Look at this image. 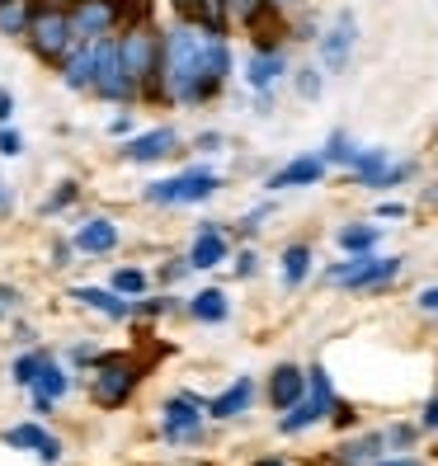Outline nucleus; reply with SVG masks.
<instances>
[{
	"instance_id": "nucleus-1",
	"label": "nucleus",
	"mask_w": 438,
	"mask_h": 466,
	"mask_svg": "<svg viewBox=\"0 0 438 466\" xmlns=\"http://www.w3.org/2000/svg\"><path fill=\"white\" fill-rule=\"evenodd\" d=\"M231 71V52L222 34H208L199 24L170 29L160 43V80H166V99L175 104H203L222 90Z\"/></svg>"
},
{
	"instance_id": "nucleus-2",
	"label": "nucleus",
	"mask_w": 438,
	"mask_h": 466,
	"mask_svg": "<svg viewBox=\"0 0 438 466\" xmlns=\"http://www.w3.org/2000/svg\"><path fill=\"white\" fill-rule=\"evenodd\" d=\"M90 86L104 95V99H114V104H127L137 95V80L123 71V57H118V43L114 38H95V80Z\"/></svg>"
},
{
	"instance_id": "nucleus-3",
	"label": "nucleus",
	"mask_w": 438,
	"mask_h": 466,
	"mask_svg": "<svg viewBox=\"0 0 438 466\" xmlns=\"http://www.w3.org/2000/svg\"><path fill=\"white\" fill-rule=\"evenodd\" d=\"M118 57H123V71L137 80V90H147V80L160 76V47L147 34V24H132V29L118 38Z\"/></svg>"
},
{
	"instance_id": "nucleus-4",
	"label": "nucleus",
	"mask_w": 438,
	"mask_h": 466,
	"mask_svg": "<svg viewBox=\"0 0 438 466\" xmlns=\"http://www.w3.org/2000/svg\"><path fill=\"white\" fill-rule=\"evenodd\" d=\"M335 410V396H331V377H325L321 368H311V377H307V396L297 400L292 410H283V433H302V429H311L316 420H325Z\"/></svg>"
},
{
	"instance_id": "nucleus-5",
	"label": "nucleus",
	"mask_w": 438,
	"mask_h": 466,
	"mask_svg": "<svg viewBox=\"0 0 438 466\" xmlns=\"http://www.w3.org/2000/svg\"><path fill=\"white\" fill-rule=\"evenodd\" d=\"M217 184H222V179H217L212 170H184L175 179L147 184V203H203V198L217 194Z\"/></svg>"
},
{
	"instance_id": "nucleus-6",
	"label": "nucleus",
	"mask_w": 438,
	"mask_h": 466,
	"mask_svg": "<svg viewBox=\"0 0 438 466\" xmlns=\"http://www.w3.org/2000/svg\"><path fill=\"white\" fill-rule=\"evenodd\" d=\"M401 273V259H372V255H353L349 264L331 268V283L349 288V292H368V288H387Z\"/></svg>"
},
{
	"instance_id": "nucleus-7",
	"label": "nucleus",
	"mask_w": 438,
	"mask_h": 466,
	"mask_svg": "<svg viewBox=\"0 0 438 466\" xmlns=\"http://www.w3.org/2000/svg\"><path fill=\"white\" fill-rule=\"evenodd\" d=\"M71 15H62V10H34L29 15V43H34V52L43 62H57L62 52L71 47Z\"/></svg>"
},
{
	"instance_id": "nucleus-8",
	"label": "nucleus",
	"mask_w": 438,
	"mask_h": 466,
	"mask_svg": "<svg viewBox=\"0 0 438 466\" xmlns=\"http://www.w3.org/2000/svg\"><path fill=\"white\" fill-rule=\"evenodd\" d=\"M137 363L127 359V353H108V359H99V377H95V400L99 405H123L137 387Z\"/></svg>"
},
{
	"instance_id": "nucleus-9",
	"label": "nucleus",
	"mask_w": 438,
	"mask_h": 466,
	"mask_svg": "<svg viewBox=\"0 0 438 466\" xmlns=\"http://www.w3.org/2000/svg\"><path fill=\"white\" fill-rule=\"evenodd\" d=\"M160 429H166V443H199L203 438V410H199V396H175L160 410Z\"/></svg>"
},
{
	"instance_id": "nucleus-10",
	"label": "nucleus",
	"mask_w": 438,
	"mask_h": 466,
	"mask_svg": "<svg viewBox=\"0 0 438 466\" xmlns=\"http://www.w3.org/2000/svg\"><path fill=\"white\" fill-rule=\"evenodd\" d=\"M114 24H118L114 19V0H76V5H71V34L86 38V43L104 38Z\"/></svg>"
},
{
	"instance_id": "nucleus-11",
	"label": "nucleus",
	"mask_w": 438,
	"mask_h": 466,
	"mask_svg": "<svg viewBox=\"0 0 438 466\" xmlns=\"http://www.w3.org/2000/svg\"><path fill=\"white\" fill-rule=\"evenodd\" d=\"M302 396H307V372L302 368H297V363L273 368V377H269V405L273 410H292Z\"/></svg>"
},
{
	"instance_id": "nucleus-12",
	"label": "nucleus",
	"mask_w": 438,
	"mask_h": 466,
	"mask_svg": "<svg viewBox=\"0 0 438 466\" xmlns=\"http://www.w3.org/2000/svg\"><path fill=\"white\" fill-rule=\"evenodd\" d=\"M175 127H151V132H142V137H132V142L123 147V156L127 160H137V166H151V160H160V156H170L175 151Z\"/></svg>"
},
{
	"instance_id": "nucleus-13",
	"label": "nucleus",
	"mask_w": 438,
	"mask_h": 466,
	"mask_svg": "<svg viewBox=\"0 0 438 466\" xmlns=\"http://www.w3.org/2000/svg\"><path fill=\"white\" fill-rule=\"evenodd\" d=\"M353 15H340L335 19V29L321 38V62H325V71H344V62H349V47H353Z\"/></svg>"
},
{
	"instance_id": "nucleus-14",
	"label": "nucleus",
	"mask_w": 438,
	"mask_h": 466,
	"mask_svg": "<svg viewBox=\"0 0 438 466\" xmlns=\"http://www.w3.org/2000/svg\"><path fill=\"white\" fill-rule=\"evenodd\" d=\"M5 443H10V448H24V452H38L43 461H57V457H62V443H57L47 429H38V424H15V429L5 433Z\"/></svg>"
},
{
	"instance_id": "nucleus-15",
	"label": "nucleus",
	"mask_w": 438,
	"mask_h": 466,
	"mask_svg": "<svg viewBox=\"0 0 438 466\" xmlns=\"http://www.w3.org/2000/svg\"><path fill=\"white\" fill-rule=\"evenodd\" d=\"M66 387H71V377H66L57 363L47 359V363H43V372L29 381V391H34V415H47V410H52V400H57Z\"/></svg>"
},
{
	"instance_id": "nucleus-16",
	"label": "nucleus",
	"mask_w": 438,
	"mask_h": 466,
	"mask_svg": "<svg viewBox=\"0 0 438 466\" xmlns=\"http://www.w3.org/2000/svg\"><path fill=\"white\" fill-rule=\"evenodd\" d=\"M175 10L184 15V24H199L208 34L227 29V0H175Z\"/></svg>"
},
{
	"instance_id": "nucleus-17",
	"label": "nucleus",
	"mask_w": 438,
	"mask_h": 466,
	"mask_svg": "<svg viewBox=\"0 0 438 466\" xmlns=\"http://www.w3.org/2000/svg\"><path fill=\"white\" fill-rule=\"evenodd\" d=\"M222 259H227V236H222V227L203 222V227H199V240H194V250H188V264H194V268H217Z\"/></svg>"
},
{
	"instance_id": "nucleus-18",
	"label": "nucleus",
	"mask_w": 438,
	"mask_h": 466,
	"mask_svg": "<svg viewBox=\"0 0 438 466\" xmlns=\"http://www.w3.org/2000/svg\"><path fill=\"white\" fill-rule=\"evenodd\" d=\"M321 175H325L321 156H297V160H288V166L269 179V188H302V184H316Z\"/></svg>"
},
{
	"instance_id": "nucleus-19",
	"label": "nucleus",
	"mask_w": 438,
	"mask_h": 466,
	"mask_svg": "<svg viewBox=\"0 0 438 466\" xmlns=\"http://www.w3.org/2000/svg\"><path fill=\"white\" fill-rule=\"evenodd\" d=\"M118 245V227L108 217H90L86 227L76 231V250H90V255H108Z\"/></svg>"
},
{
	"instance_id": "nucleus-20",
	"label": "nucleus",
	"mask_w": 438,
	"mask_h": 466,
	"mask_svg": "<svg viewBox=\"0 0 438 466\" xmlns=\"http://www.w3.org/2000/svg\"><path fill=\"white\" fill-rule=\"evenodd\" d=\"M250 400H255V381H250V377H240L236 387H227L222 396L208 405V415H212V420H236L240 410H250Z\"/></svg>"
},
{
	"instance_id": "nucleus-21",
	"label": "nucleus",
	"mask_w": 438,
	"mask_h": 466,
	"mask_svg": "<svg viewBox=\"0 0 438 466\" xmlns=\"http://www.w3.org/2000/svg\"><path fill=\"white\" fill-rule=\"evenodd\" d=\"M279 76H283V52H279V47H260L255 57H250V66H245L250 90H269Z\"/></svg>"
},
{
	"instance_id": "nucleus-22",
	"label": "nucleus",
	"mask_w": 438,
	"mask_h": 466,
	"mask_svg": "<svg viewBox=\"0 0 438 466\" xmlns=\"http://www.w3.org/2000/svg\"><path fill=\"white\" fill-rule=\"evenodd\" d=\"M62 80L71 90H90V80H95V43H86L80 52H71L66 66H62Z\"/></svg>"
},
{
	"instance_id": "nucleus-23",
	"label": "nucleus",
	"mask_w": 438,
	"mask_h": 466,
	"mask_svg": "<svg viewBox=\"0 0 438 466\" xmlns=\"http://www.w3.org/2000/svg\"><path fill=\"white\" fill-rule=\"evenodd\" d=\"M71 297L86 301V307H95V311H104V316H114V320L127 316V301H123L118 292H104V288H71Z\"/></svg>"
},
{
	"instance_id": "nucleus-24",
	"label": "nucleus",
	"mask_w": 438,
	"mask_h": 466,
	"mask_svg": "<svg viewBox=\"0 0 438 466\" xmlns=\"http://www.w3.org/2000/svg\"><path fill=\"white\" fill-rule=\"evenodd\" d=\"M227 311H231V301L217 292V288H208V292H199L194 301H188V316H194V320H208V325L227 320Z\"/></svg>"
},
{
	"instance_id": "nucleus-25",
	"label": "nucleus",
	"mask_w": 438,
	"mask_h": 466,
	"mask_svg": "<svg viewBox=\"0 0 438 466\" xmlns=\"http://www.w3.org/2000/svg\"><path fill=\"white\" fill-rule=\"evenodd\" d=\"M307 268H311V250H307V245H288V250H283V283L297 288L307 279Z\"/></svg>"
},
{
	"instance_id": "nucleus-26",
	"label": "nucleus",
	"mask_w": 438,
	"mask_h": 466,
	"mask_svg": "<svg viewBox=\"0 0 438 466\" xmlns=\"http://www.w3.org/2000/svg\"><path fill=\"white\" fill-rule=\"evenodd\" d=\"M372 245H377V227H344L340 231V250H349V255H372Z\"/></svg>"
},
{
	"instance_id": "nucleus-27",
	"label": "nucleus",
	"mask_w": 438,
	"mask_h": 466,
	"mask_svg": "<svg viewBox=\"0 0 438 466\" xmlns=\"http://www.w3.org/2000/svg\"><path fill=\"white\" fill-rule=\"evenodd\" d=\"M321 160H331V166H353V160H359V147H353L344 132H335V137H331V147H325V156H321Z\"/></svg>"
},
{
	"instance_id": "nucleus-28",
	"label": "nucleus",
	"mask_w": 438,
	"mask_h": 466,
	"mask_svg": "<svg viewBox=\"0 0 438 466\" xmlns=\"http://www.w3.org/2000/svg\"><path fill=\"white\" fill-rule=\"evenodd\" d=\"M147 15H151V0H114V19L118 24H147Z\"/></svg>"
},
{
	"instance_id": "nucleus-29",
	"label": "nucleus",
	"mask_w": 438,
	"mask_h": 466,
	"mask_svg": "<svg viewBox=\"0 0 438 466\" xmlns=\"http://www.w3.org/2000/svg\"><path fill=\"white\" fill-rule=\"evenodd\" d=\"M377 448H382V438H377V433H372V438H359V443H349V448L340 452V466H359V461L377 457Z\"/></svg>"
},
{
	"instance_id": "nucleus-30",
	"label": "nucleus",
	"mask_w": 438,
	"mask_h": 466,
	"mask_svg": "<svg viewBox=\"0 0 438 466\" xmlns=\"http://www.w3.org/2000/svg\"><path fill=\"white\" fill-rule=\"evenodd\" d=\"M19 29H29V10L10 0V5H0V34H19Z\"/></svg>"
},
{
	"instance_id": "nucleus-31",
	"label": "nucleus",
	"mask_w": 438,
	"mask_h": 466,
	"mask_svg": "<svg viewBox=\"0 0 438 466\" xmlns=\"http://www.w3.org/2000/svg\"><path fill=\"white\" fill-rule=\"evenodd\" d=\"M114 292H118V297H137V292H147V273H137V268H118V273H114Z\"/></svg>"
},
{
	"instance_id": "nucleus-32",
	"label": "nucleus",
	"mask_w": 438,
	"mask_h": 466,
	"mask_svg": "<svg viewBox=\"0 0 438 466\" xmlns=\"http://www.w3.org/2000/svg\"><path fill=\"white\" fill-rule=\"evenodd\" d=\"M43 363H47V353H24V359L15 363V381H19V387H29V381L43 372Z\"/></svg>"
},
{
	"instance_id": "nucleus-33",
	"label": "nucleus",
	"mask_w": 438,
	"mask_h": 466,
	"mask_svg": "<svg viewBox=\"0 0 438 466\" xmlns=\"http://www.w3.org/2000/svg\"><path fill=\"white\" fill-rule=\"evenodd\" d=\"M297 90H302V95H307V99H316V95H321V76H316V71H311V66H307V71H302V76H297Z\"/></svg>"
},
{
	"instance_id": "nucleus-34",
	"label": "nucleus",
	"mask_w": 438,
	"mask_h": 466,
	"mask_svg": "<svg viewBox=\"0 0 438 466\" xmlns=\"http://www.w3.org/2000/svg\"><path fill=\"white\" fill-rule=\"evenodd\" d=\"M24 151V142H19V132H10V127H0V156H19Z\"/></svg>"
},
{
	"instance_id": "nucleus-35",
	"label": "nucleus",
	"mask_w": 438,
	"mask_h": 466,
	"mask_svg": "<svg viewBox=\"0 0 438 466\" xmlns=\"http://www.w3.org/2000/svg\"><path fill=\"white\" fill-rule=\"evenodd\" d=\"M387 443H396V448H410V443H415V429H405V424H396V429L387 433Z\"/></svg>"
},
{
	"instance_id": "nucleus-36",
	"label": "nucleus",
	"mask_w": 438,
	"mask_h": 466,
	"mask_svg": "<svg viewBox=\"0 0 438 466\" xmlns=\"http://www.w3.org/2000/svg\"><path fill=\"white\" fill-rule=\"evenodd\" d=\"M76 194H80V188H76V184H66V188H57V198H52V203H47V212H57V208H66V203H76Z\"/></svg>"
},
{
	"instance_id": "nucleus-37",
	"label": "nucleus",
	"mask_w": 438,
	"mask_h": 466,
	"mask_svg": "<svg viewBox=\"0 0 438 466\" xmlns=\"http://www.w3.org/2000/svg\"><path fill=\"white\" fill-rule=\"evenodd\" d=\"M420 311H438V288H424L420 292Z\"/></svg>"
},
{
	"instance_id": "nucleus-38",
	"label": "nucleus",
	"mask_w": 438,
	"mask_h": 466,
	"mask_svg": "<svg viewBox=\"0 0 438 466\" xmlns=\"http://www.w3.org/2000/svg\"><path fill=\"white\" fill-rule=\"evenodd\" d=\"M236 273H240V279H250V273H255V255H250V250H245V255H240V264H236Z\"/></svg>"
},
{
	"instance_id": "nucleus-39",
	"label": "nucleus",
	"mask_w": 438,
	"mask_h": 466,
	"mask_svg": "<svg viewBox=\"0 0 438 466\" xmlns=\"http://www.w3.org/2000/svg\"><path fill=\"white\" fill-rule=\"evenodd\" d=\"M424 429H438V396L424 405Z\"/></svg>"
},
{
	"instance_id": "nucleus-40",
	"label": "nucleus",
	"mask_w": 438,
	"mask_h": 466,
	"mask_svg": "<svg viewBox=\"0 0 438 466\" xmlns=\"http://www.w3.org/2000/svg\"><path fill=\"white\" fill-rule=\"evenodd\" d=\"M15 114V99H10V90H0V123H5Z\"/></svg>"
},
{
	"instance_id": "nucleus-41",
	"label": "nucleus",
	"mask_w": 438,
	"mask_h": 466,
	"mask_svg": "<svg viewBox=\"0 0 438 466\" xmlns=\"http://www.w3.org/2000/svg\"><path fill=\"white\" fill-rule=\"evenodd\" d=\"M377 466H415V461H410V457H401V461H377Z\"/></svg>"
},
{
	"instance_id": "nucleus-42",
	"label": "nucleus",
	"mask_w": 438,
	"mask_h": 466,
	"mask_svg": "<svg viewBox=\"0 0 438 466\" xmlns=\"http://www.w3.org/2000/svg\"><path fill=\"white\" fill-rule=\"evenodd\" d=\"M255 466H283V461H273V457H264V461H255Z\"/></svg>"
},
{
	"instance_id": "nucleus-43",
	"label": "nucleus",
	"mask_w": 438,
	"mask_h": 466,
	"mask_svg": "<svg viewBox=\"0 0 438 466\" xmlns=\"http://www.w3.org/2000/svg\"><path fill=\"white\" fill-rule=\"evenodd\" d=\"M269 5H279V0H269Z\"/></svg>"
},
{
	"instance_id": "nucleus-44",
	"label": "nucleus",
	"mask_w": 438,
	"mask_h": 466,
	"mask_svg": "<svg viewBox=\"0 0 438 466\" xmlns=\"http://www.w3.org/2000/svg\"><path fill=\"white\" fill-rule=\"evenodd\" d=\"M0 5H10V0H0Z\"/></svg>"
},
{
	"instance_id": "nucleus-45",
	"label": "nucleus",
	"mask_w": 438,
	"mask_h": 466,
	"mask_svg": "<svg viewBox=\"0 0 438 466\" xmlns=\"http://www.w3.org/2000/svg\"><path fill=\"white\" fill-rule=\"evenodd\" d=\"M0 316H5V307H0Z\"/></svg>"
}]
</instances>
